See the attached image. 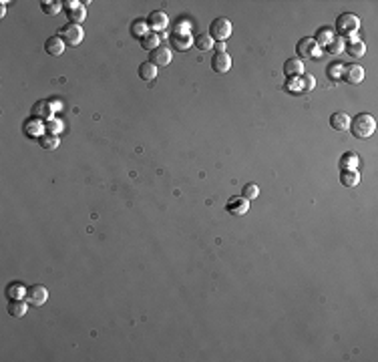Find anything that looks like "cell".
Returning <instances> with one entry per match:
<instances>
[{"label": "cell", "instance_id": "cell-8", "mask_svg": "<svg viewBox=\"0 0 378 362\" xmlns=\"http://www.w3.org/2000/svg\"><path fill=\"white\" fill-rule=\"evenodd\" d=\"M149 63L155 65L157 69H159V67H167L171 63V50L167 46H157L155 50L149 52Z\"/></svg>", "mask_w": 378, "mask_h": 362}, {"label": "cell", "instance_id": "cell-7", "mask_svg": "<svg viewBox=\"0 0 378 362\" xmlns=\"http://www.w3.org/2000/svg\"><path fill=\"white\" fill-rule=\"evenodd\" d=\"M296 52H298L300 58H316V56L322 54L320 52V45L314 39H302L298 43V46H296Z\"/></svg>", "mask_w": 378, "mask_h": 362}, {"label": "cell", "instance_id": "cell-32", "mask_svg": "<svg viewBox=\"0 0 378 362\" xmlns=\"http://www.w3.org/2000/svg\"><path fill=\"white\" fill-rule=\"evenodd\" d=\"M45 129H47V133H50V135H58V133L62 131V123H60V119H56V117L48 119L47 123H45Z\"/></svg>", "mask_w": 378, "mask_h": 362}, {"label": "cell", "instance_id": "cell-16", "mask_svg": "<svg viewBox=\"0 0 378 362\" xmlns=\"http://www.w3.org/2000/svg\"><path fill=\"white\" fill-rule=\"evenodd\" d=\"M284 73H286L290 79H292V77H302V75H304V63H302V58H288L286 63H284Z\"/></svg>", "mask_w": 378, "mask_h": 362}, {"label": "cell", "instance_id": "cell-21", "mask_svg": "<svg viewBox=\"0 0 378 362\" xmlns=\"http://www.w3.org/2000/svg\"><path fill=\"white\" fill-rule=\"evenodd\" d=\"M358 181H360V175H358L356 169H352V171H342V173H340V183H342L344 187H356Z\"/></svg>", "mask_w": 378, "mask_h": 362}, {"label": "cell", "instance_id": "cell-3", "mask_svg": "<svg viewBox=\"0 0 378 362\" xmlns=\"http://www.w3.org/2000/svg\"><path fill=\"white\" fill-rule=\"evenodd\" d=\"M209 37H211L213 41H217V43L228 41V39L232 37V22H230L228 18H224V16L215 18V20L211 22V26H209Z\"/></svg>", "mask_w": 378, "mask_h": 362}, {"label": "cell", "instance_id": "cell-24", "mask_svg": "<svg viewBox=\"0 0 378 362\" xmlns=\"http://www.w3.org/2000/svg\"><path fill=\"white\" fill-rule=\"evenodd\" d=\"M147 28H149L147 22H145L143 18H137V20L131 22V28H129V30H131V35H133L135 39H143V37L147 35Z\"/></svg>", "mask_w": 378, "mask_h": 362}, {"label": "cell", "instance_id": "cell-19", "mask_svg": "<svg viewBox=\"0 0 378 362\" xmlns=\"http://www.w3.org/2000/svg\"><path fill=\"white\" fill-rule=\"evenodd\" d=\"M358 161H360V159H358V155L354 153V151H346V153H342L338 165H340L342 171H352V169L358 167Z\"/></svg>", "mask_w": 378, "mask_h": 362}, {"label": "cell", "instance_id": "cell-27", "mask_svg": "<svg viewBox=\"0 0 378 362\" xmlns=\"http://www.w3.org/2000/svg\"><path fill=\"white\" fill-rule=\"evenodd\" d=\"M157 69L155 65H151V63H141V67H139V77L143 79V81H153L155 77H157Z\"/></svg>", "mask_w": 378, "mask_h": 362}, {"label": "cell", "instance_id": "cell-20", "mask_svg": "<svg viewBox=\"0 0 378 362\" xmlns=\"http://www.w3.org/2000/svg\"><path fill=\"white\" fill-rule=\"evenodd\" d=\"M344 50L348 52L350 56H354V58H360V56L366 52V45H364L362 41H358V39H352L348 45L344 46Z\"/></svg>", "mask_w": 378, "mask_h": 362}, {"label": "cell", "instance_id": "cell-35", "mask_svg": "<svg viewBox=\"0 0 378 362\" xmlns=\"http://www.w3.org/2000/svg\"><path fill=\"white\" fill-rule=\"evenodd\" d=\"M288 90H292V93H302V90H304V81H302V77H292L290 83H288Z\"/></svg>", "mask_w": 378, "mask_h": 362}, {"label": "cell", "instance_id": "cell-36", "mask_svg": "<svg viewBox=\"0 0 378 362\" xmlns=\"http://www.w3.org/2000/svg\"><path fill=\"white\" fill-rule=\"evenodd\" d=\"M302 81H304V90H312L314 87H316V79H314L312 75H302Z\"/></svg>", "mask_w": 378, "mask_h": 362}, {"label": "cell", "instance_id": "cell-31", "mask_svg": "<svg viewBox=\"0 0 378 362\" xmlns=\"http://www.w3.org/2000/svg\"><path fill=\"white\" fill-rule=\"evenodd\" d=\"M258 195H260V187H258L256 183H245V185H243L241 197H245V199L249 201V199H256Z\"/></svg>", "mask_w": 378, "mask_h": 362}, {"label": "cell", "instance_id": "cell-15", "mask_svg": "<svg viewBox=\"0 0 378 362\" xmlns=\"http://www.w3.org/2000/svg\"><path fill=\"white\" fill-rule=\"evenodd\" d=\"M171 45H173V48H175L177 52H185V50L191 48L193 39L189 37V33H175V35L171 37Z\"/></svg>", "mask_w": 378, "mask_h": 362}, {"label": "cell", "instance_id": "cell-10", "mask_svg": "<svg viewBox=\"0 0 378 362\" xmlns=\"http://www.w3.org/2000/svg\"><path fill=\"white\" fill-rule=\"evenodd\" d=\"M211 69H213L215 73H219V75L228 73V71L232 69V56H230L228 52H215V54L211 56Z\"/></svg>", "mask_w": 378, "mask_h": 362}, {"label": "cell", "instance_id": "cell-14", "mask_svg": "<svg viewBox=\"0 0 378 362\" xmlns=\"http://www.w3.org/2000/svg\"><path fill=\"white\" fill-rule=\"evenodd\" d=\"M330 127H332L334 131H348V129H350V115H348V113H342V111L334 113V115L330 117Z\"/></svg>", "mask_w": 378, "mask_h": 362}, {"label": "cell", "instance_id": "cell-26", "mask_svg": "<svg viewBox=\"0 0 378 362\" xmlns=\"http://www.w3.org/2000/svg\"><path fill=\"white\" fill-rule=\"evenodd\" d=\"M141 46L145 48V50H155L157 46H161L159 45V37H157V33H147L143 39H141Z\"/></svg>", "mask_w": 378, "mask_h": 362}, {"label": "cell", "instance_id": "cell-6", "mask_svg": "<svg viewBox=\"0 0 378 362\" xmlns=\"http://www.w3.org/2000/svg\"><path fill=\"white\" fill-rule=\"evenodd\" d=\"M48 300V290L43 286V284H35L26 290V302L30 306H43L45 302Z\"/></svg>", "mask_w": 378, "mask_h": 362}, {"label": "cell", "instance_id": "cell-12", "mask_svg": "<svg viewBox=\"0 0 378 362\" xmlns=\"http://www.w3.org/2000/svg\"><path fill=\"white\" fill-rule=\"evenodd\" d=\"M167 22H169V18H167V14L163 10H153L149 14V18H147V26L153 30V33H159V30H163L167 26Z\"/></svg>", "mask_w": 378, "mask_h": 362}, {"label": "cell", "instance_id": "cell-38", "mask_svg": "<svg viewBox=\"0 0 378 362\" xmlns=\"http://www.w3.org/2000/svg\"><path fill=\"white\" fill-rule=\"evenodd\" d=\"M215 48H217V52H226V45L224 43H217Z\"/></svg>", "mask_w": 378, "mask_h": 362}, {"label": "cell", "instance_id": "cell-23", "mask_svg": "<svg viewBox=\"0 0 378 362\" xmlns=\"http://www.w3.org/2000/svg\"><path fill=\"white\" fill-rule=\"evenodd\" d=\"M6 296H8L10 300H22V298H26V288H24L20 282H12V284H8V288H6Z\"/></svg>", "mask_w": 378, "mask_h": 362}, {"label": "cell", "instance_id": "cell-18", "mask_svg": "<svg viewBox=\"0 0 378 362\" xmlns=\"http://www.w3.org/2000/svg\"><path fill=\"white\" fill-rule=\"evenodd\" d=\"M45 50L50 56H60L62 52H65V43H62L60 37H48L47 43H45Z\"/></svg>", "mask_w": 378, "mask_h": 362}, {"label": "cell", "instance_id": "cell-5", "mask_svg": "<svg viewBox=\"0 0 378 362\" xmlns=\"http://www.w3.org/2000/svg\"><path fill=\"white\" fill-rule=\"evenodd\" d=\"M62 10L67 12V16H69V20H71L73 24H81V22L85 20V16H87L85 4L75 2V0H67V2H62Z\"/></svg>", "mask_w": 378, "mask_h": 362}, {"label": "cell", "instance_id": "cell-25", "mask_svg": "<svg viewBox=\"0 0 378 362\" xmlns=\"http://www.w3.org/2000/svg\"><path fill=\"white\" fill-rule=\"evenodd\" d=\"M314 41H316L318 45H326V46H328V45L334 41V30H332V28H328V26L320 28L318 33H316V39H314Z\"/></svg>", "mask_w": 378, "mask_h": 362}, {"label": "cell", "instance_id": "cell-1", "mask_svg": "<svg viewBox=\"0 0 378 362\" xmlns=\"http://www.w3.org/2000/svg\"><path fill=\"white\" fill-rule=\"evenodd\" d=\"M376 129V121L370 113H358L350 119V131L356 139H368Z\"/></svg>", "mask_w": 378, "mask_h": 362}, {"label": "cell", "instance_id": "cell-22", "mask_svg": "<svg viewBox=\"0 0 378 362\" xmlns=\"http://www.w3.org/2000/svg\"><path fill=\"white\" fill-rule=\"evenodd\" d=\"M28 306H26V302L22 300H10V304H8V314L14 316V318H22L26 314Z\"/></svg>", "mask_w": 378, "mask_h": 362}, {"label": "cell", "instance_id": "cell-28", "mask_svg": "<svg viewBox=\"0 0 378 362\" xmlns=\"http://www.w3.org/2000/svg\"><path fill=\"white\" fill-rule=\"evenodd\" d=\"M41 8L45 14H58L62 10V2H56V0H43L41 2Z\"/></svg>", "mask_w": 378, "mask_h": 362}, {"label": "cell", "instance_id": "cell-37", "mask_svg": "<svg viewBox=\"0 0 378 362\" xmlns=\"http://www.w3.org/2000/svg\"><path fill=\"white\" fill-rule=\"evenodd\" d=\"M50 107H52V111H60V109H62V103H60V101H52Z\"/></svg>", "mask_w": 378, "mask_h": 362}, {"label": "cell", "instance_id": "cell-13", "mask_svg": "<svg viewBox=\"0 0 378 362\" xmlns=\"http://www.w3.org/2000/svg\"><path fill=\"white\" fill-rule=\"evenodd\" d=\"M33 119H39V121H47L48 119H52V107H50V101H37L35 105H33Z\"/></svg>", "mask_w": 378, "mask_h": 362}, {"label": "cell", "instance_id": "cell-2", "mask_svg": "<svg viewBox=\"0 0 378 362\" xmlns=\"http://www.w3.org/2000/svg\"><path fill=\"white\" fill-rule=\"evenodd\" d=\"M360 28V18L356 14H350V12H344L336 18V37L338 39H348V37H356Z\"/></svg>", "mask_w": 378, "mask_h": 362}, {"label": "cell", "instance_id": "cell-34", "mask_svg": "<svg viewBox=\"0 0 378 362\" xmlns=\"http://www.w3.org/2000/svg\"><path fill=\"white\" fill-rule=\"evenodd\" d=\"M344 46H346V43H344L342 39L334 37V41L328 45V52H330V54H340V52H344Z\"/></svg>", "mask_w": 378, "mask_h": 362}, {"label": "cell", "instance_id": "cell-39", "mask_svg": "<svg viewBox=\"0 0 378 362\" xmlns=\"http://www.w3.org/2000/svg\"><path fill=\"white\" fill-rule=\"evenodd\" d=\"M6 4H8V2H2V6H0V16H4V12H6Z\"/></svg>", "mask_w": 378, "mask_h": 362}, {"label": "cell", "instance_id": "cell-4", "mask_svg": "<svg viewBox=\"0 0 378 362\" xmlns=\"http://www.w3.org/2000/svg\"><path fill=\"white\" fill-rule=\"evenodd\" d=\"M58 37L62 39V43H65V45H69V46H77V45L83 41L85 33H83L81 24L67 22L65 26H60V30H58Z\"/></svg>", "mask_w": 378, "mask_h": 362}, {"label": "cell", "instance_id": "cell-29", "mask_svg": "<svg viewBox=\"0 0 378 362\" xmlns=\"http://www.w3.org/2000/svg\"><path fill=\"white\" fill-rule=\"evenodd\" d=\"M193 45L199 48V50H211L213 48V39L209 37V35H197L195 39H193Z\"/></svg>", "mask_w": 378, "mask_h": 362}, {"label": "cell", "instance_id": "cell-33", "mask_svg": "<svg viewBox=\"0 0 378 362\" xmlns=\"http://www.w3.org/2000/svg\"><path fill=\"white\" fill-rule=\"evenodd\" d=\"M342 71H344V65H342V63H332V65H328L326 75H328V79L338 81V79L342 77Z\"/></svg>", "mask_w": 378, "mask_h": 362}, {"label": "cell", "instance_id": "cell-11", "mask_svg": "<svg viewBox=\"0 0 378 362\" xmlns=\"http://www.w3.org/2000/svg\"><path fill=\"white\" fill-rule=\"evenodd\" d=\"M342 77H344V81H348L350 85H358V83L364 81V69L360 65H344Z\"/></svg>", "mask_w": 378, "mask_h": 362}, {"label": "cell", "instance_id": "cell-9", "mask_svg": "<svg viewBox=\"0 0 378 362\" xmlns=\"http://www.w3.org/2000/svg\"><path fill=\"white\" fill-rule=\"evenodd\" d=\"M226 209H228V214H232V216H245L247 209H249V201L245 197H241V195L239 197L234 195V197L228 199Z\"/></svg>", "mask_w": 378, "mask_h": 362}, {"label": "cell", "instance_id": "cell-30", "mask_svg": "<svg viewBox=\"0 0 378 362\" xmlns=\"http://www.w3.org/2000/svg\"><path fill=\"white\" fill-rule=\"evenodd\" d=\"M39 141H41L43 149H47V151H52V149H56V147H58V143H60L58 135H50V133H45V135H43Z\"/></svg>", "mask_w": 378, "mask_h": 362}, {"label": "cell", "instance_id": "cell-17", "mask_svg": "<svg viewBox=\"0 0 378 362\" xmlns=\"http://www.w3.org/2000/svg\"><path fill=\"white\" fill-rule=\"evenodd\" d=\"M45 125H43V121H39V119H28L26 123H24V133L28 135V137H43L45 135Z\"/></svg>", "mask_w": 378, "mask_h": 362}]
</instances>
